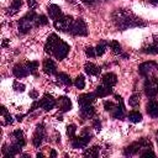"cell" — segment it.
<instances>
[{"label":"cell","instance_id":"cell-1","mask_svg":"<svg viewBox=\"0 0 158 158\" xmlns=\"http://www.w3.org/2000/svg\"><path fill=\"white\" fill-rule=\"evenodd\" d=\"M112 22L120 31H125L128 28H135V27H143L146 26V22L137 17L135 14L126 9H116L111 14Z\"/></svg>","mask_w":158,"mask_h":158},{"label":"cell","instance_id":"cell-2","mask_svg":"<svg viewBox=\"0 0 158 158\" xmlns=\"http://www.w3.org/2000/svg\"><path fill=\"white\" fill-rule=\"evenodd\" d=\"M37 14L32 10L27 12L20 21H19V32L21 33H27L30 30H32L33 26H36V20H37Z\"/></svg>","mask_w":158,"mask_h":158},{"label":"cell","instance_id":"cell-3","mask_svg":"<svg viewBox=\"0 0 158 158\" xmlns=\"http://www.w3.org/2000/svg\"><path fill=\"white\" fill-rule=\"evenodd\" d=\"M138 72L142 77L147 78H153L156 77V74L158 73V63H156L154 60H148L144 62L142 64H139L138 67Z\"/></svg>","mask_w":158,"mask_h":158},{"label":"cell","instance_id":"cell-4","mask_svg":"<svg viewBox=\"0 0 158 158\" xmlns=\"http://www.w3.org/2000/svg\"><path fill=\"white\" fill-rule=\"evenodd\" d=\"M69 49H70L69 44H68L67 42H64L63 40L59 38V40L57 41V43L54 44V47H53L52 56H54L58 60H62V59H64V58L67 57V54L69 53Z\"/></svg>","mask_w":158,"mask_h":158},{"label":"cell","instance_id":"cell-5","mask_svg":"<svg viewBox=\"0 0 158 158\" xmlns=\"http://www.w3.org/2000/svg\"><path fill=\"white\" fill-rule=\"evenodd\" d=\"M69 32L73 36H86L88 35V28H86V23L83 19H77L73 20L72 26L69 28Z\"/></svg>","mask_w":158,"mask_h":158},{"label":"cell","instance_id":"cell-6","mask_svg":"<svg viewBox=\"0 0 158 158\" xmlns=\"http://www.w3.org/2000/svg\"><path fill=\"white\" fill-rule=\"evenodd\" d=\"M144 94L148 98H156L158 95V79L156 77L146 79V81H144Z\"/></svg>","mask_w":158,"mask_h":158},{"label":"cell","instance_id":"cell-7","mask_svg":"<svg viewBox=\"0 0 158 158\" xmlns=\"http://www.w3.org/2000/svg\"><path fill=\"white\" fill-rule=\"evenodd\" d=\"M91 139V135L88 133L86 131L83 132L81 136H74L72 137V147L73 148H85L88 146V143Z\"/></svg>","mask_w":158,"mask_h":158},{"label":"cell","instance_id":"cell-8","mask_svg":"<svg viewBox=\"0 0 158 158\" xmlns=\"http://www.w3.org/2000/svg\"><path fill=\"white\" fill-rule=\"evenodd\" d=\"M72 22H73V17L72 16L63 15L62 17H59L58 20L54 21V27H56V30H58L60 32H69Z\"/></svg>","mask_w":158,"mask_h":158},{"label":"cell","instance_id":"cell-9","mask_svg":"<svg viewBox=\"0 0 158 158\" xmlns=\"http://www.w3.org/2000/svg\"><path fill=\"white\" fill-rule=\"evenodd\" d=\"M37 104H38V107H42V109H44L46 111H49V110H52V109L57 105V101H56V99H54L52 95L44 94V95L42 96V99L37 101Z\"/></svg>","mask_w":158,"mask_h":158},{"label":"cell","instance_id":"cell-10","mask_svg":"<svg viewBox=\"0 0 158 158\" xmlns=\"http://www.w3.org/2000/svg\"><path fill=\"white\" fill-rule=\"evenodd\" d=\"M115 99L117 100V106L115 107V110L111 112L114 118L117 120H123L125 118V104H123V99L120 95H115Z\"/></svg>","mask_w":158,"mask_h":158},{"label":"cell","instance_id":"cell-11","mask_svg":"<svg viewBox=\"0 0 158 158\" xmlns=\"http://www.w3.org/2000/svg\"><path fill=\"white\" fill-rule=\"evenodd\" d=\"M44 137H46L44 127H43V125H38V126L36 127V131H35L33 137H32V143H33V146H35V147H40V146L42 144Z\"/></svg>","mask_w":158,"mask_h":158},{"label":"cell","instance_id":"cell-12","mask_svg":"<svg viewBox=\"0 0 158 158\" xmlns=\"http://www.w3.org/2000/svg\"><path fill=\"white\" fill-rule=\"evenodd\" d=\"M96 99V94H93V93H88V94H81L78 96V104L80 107L83 106H89L91 105Z\"/></svg>","mask_w":158,"mask_h":158},{"label":"cell","instance_id":"cell-13","mask_svg":"<svg viewBox=\"0 0 158 158\" xmlns=\"http://www.w3.org/2000/svg\"><path fill=\"white\" fill-rule=\"evenodd\" d=\"M11 138H12V142L11 143H14V144H16V146H19V147H23L25 146V143H26V141H25V135H23V132L21 131V130H15L14 132H12V135H11Z\"/></svg>","mask_w":158,"mask_h":158},{"label":"cell","instance_id":"cell-14","mask_svg":"<svg viewBox=\"0 0 158 158\" xmlns=\"http://www.w3.org/2000/svg\"><path fill=\"white\" fill-rule=\"evenodd\" d=\"M47 11H48V15H49V17L52 19V20H58L59 17H62L63 16V12H62V9L58 6V5H56V4H51L48 7H47Z\"/></svg>","mask_w":158,"mask_h":158},{"label":"cell","instance_id":"cell-15","mask_svg":"<svg viewBox=\"0 0 158 158\" xmlns=\"http://www.w3.org/2000/svg\"><path fill=\"white\" fill-rule=\"evenodd\" d=\"M141 151H142V148H141L139 142H133V143H131L130 146H127V147L123 149V154H125L126 157H132V156L139 153Z\"/></svg>","mask_w":158,"mask_h":158},{"label":"cell","instance_id":"cell-16","mask_svg":"<svg viewBox=\"0 0 158 158\" xmlns=\"http://www.w3.org/2000/svg\"><path fill=\"white\" fill-rule=\"evenodd\" d=\"M42 68H43V72H44L46 74H48V75L57 74V67H56L54 62H53L52 59H49V58H47V59L43 60Z\"/></svg>","mask_w":158,"mask_h":158},{"label":"cell","instance_id":"cell-17","mask_svg":"<svg viewBox=\"0 0 158 158\" xmlns=\"http://www.w3.org/2000/svg\"><path fill=\"white\" fill-rule=\"evenodd\" d=\"M12 73H14V75L16 78H25V77H27L30 74V70H28L26 64L25 65L23 64H16L14 67V69H12Z\"/></svg>","mask_w":158,"mask_h":158},{"label":"cell","instance_id":"cell-18","mask_svg":"<svg viewBox=\"0 0 158 158\" xmlns=\"http://www.w3.org/2000/svg\"><path fill=\"white\" fill-rule=\"evenodd\" d=\"M58 40H59V37H58L56 33L49 35V37L47 38L46 44H44V52H46V53H48V54H52L53 47H54V44L57 43V41H58Z\"/></svg>","mask_w":158,"mask_h":158},{"label":"cell","instance_id":"cell-19","mask_svg":"<svg viewBox=\"0 0 158 158\" xmlns=\"http://www.w3.org/2000/svg\"><path fill=\"white\" fill-rule=\"evenodd\" d=\"M146 110H147V114H148L151 117L157 118V117H158V101H157V100H151V101L147 104Z\"/></svg>","mask_w":158,"mask_h":158},{"label":"cell","instance_id":"cell-20","mask_svg":"<svg viewBox=\"0 0 158 158\" xmlns=\"http://www.w3.org/2000/svg\"><path fill=\"white\" fill-rule=\"evenodd\" d=\"M117 83V77L114 73H106L102 75V84L106 86H114Z\"/></svg>","mask_w":158,"mask_h":158},{"label":"cell","instance_id":"cell-21","mask_svg":"<svg viewBox=\"0 0 158 158\" xmlns=\"http://www.w3.org/2000/svg\"><path fill=\"white\" fill-rule=\"evenodd\" d=\"M142 52L147 53V54H158V38L153 40L148 46L143 47Z\"/></svg>","mask_w":158,"mask_h":158},{"label":"cell","instance_id":"cell-22","mask_svg":"<svg viewBox=\"0 0 158 158\" xmlns=\"http://www.w3.org/2000/svg\"><path fill=\"white\" fill-rule=\"evenodd\" d=\"M95 94L96 96L99 98H105V96H109L110 94H112V88L111 86H106V85H99L95 90Z\"/></svg>","mask_w":158,"mask_h":158},{"label":"cell","instance_id":"cell-23","mask_svg":"<svg viewBox=\"0 0 158 158\" xmlns=\"http://www.w3.org/2000/svg\"><path fill=\"white\" fill-rule=\"evenodd\" d=\"M58 104H59V107H60L62 112H67L72 109V101L67 96H60L58 99Z\"/></svg>","mask_w":158,"mask_h":158},{"label":"cell","instance_id":"cell-24","mask_svg":"<svg viewBox=\"0 0 158 158\" xmlns=\"http://www.w3.org/2000/svg\"><path fill=\"white\" fill-rule=\"evenodd\" d=\"M21 6H22V0H12L10 6H9V9H7V15L12 16V15L17 14L20 11Z\"/></svg>","mask_w":158,"mask_h":158},{"label":"cell","instance_id":"cell-25","mask_svg":"<svg viewBox=\"0 0 158 158\" xmlns=\"http://www.w3.org/2000/svg\"><path fill=\"white\" fill-rule=\"evenodd\" d=\"M84 70H85V73L89 74V75H99L100 72H101L100 67H98V65H95V64H93V63H86V64L84 65Z\"/></svg>","mask_w":158,"mask_h":158},{"label":"cell","instance_id":"cell-26","mask_svg":"<svg viewBox=\"0 0 158 158\" xmlns=\"http://www.w3.org/2000/svg\"><path fill=\"white\" fill-rule=\"evenodd\" d=\"M94 115H95V110H94V107L91 105L80 107V116L83 118H91Z\"/></svg>","mask_w":158,"mask_h":158},{"label":"cell","instance_id":"cell-27","mask_svg":"<svg viewBox=\"0 0 158 158\" xmlns=\"http://www.w3.org/2000/svg\"><path fill=\"white\" fill-rule=\"evenodd\" d=\"M1 116H2V118H4V121H2V125H4V126L12 125V122H14L12 116L10 115V112L6 110L5 106H1Z\"/></svg>","mask_w":158,"mask_h":158},{"label":"cell","instance_id":"cell-28","mask_svg":"<svg viewBox=\"0 0 158 158\" xmlns=\"http://www.w3.org/2000/svg\"><path fill=\"white\" fill-rule=\"evenodd\" d=\"M56 75H57V79L62 84H64L65 86H70L72 85V79H70V77L68 74H65V73H57Z\"/></svg>","mask_w":158,"mask_h":158},{"label":"cell","instance_id":"cell-29","mask_svg":"<svg viewBox=\"0 0 158 158\" xmlns=\"http://www.w3.org/2000/svg\"><path fill=\"white\" fill-rule=\"evenodd\" d=\"M109 46V42H106V41H101L96 47H95V53H96V57H100V56H102L104 53H105V51H106V47Z\"/></svg>","mask_w":158,"mask_h":158},{"label":"cell","instance_id":"cell-30","mask_svg":"<svg viewBox=\"0 0 158 158\" xmlns=\"http://www.w3.org/2000/svg\"><path fill=\"white\" fill-rule=\"evenodd\" d=\"M109 46H110V48H111V52L114 53V54H121L122 53V49H121V44L117 42V41H110L109 42Z\"/></svg>","mask_w":158,"mask_h":158},{"label":"cell","instance_id":"cell-31","mask_svg":"<svg viewBox=\"0 0 158 158\" xmlns=\"http://www.w3.org/2000/svg\"><path fill=\"white\" fill-rule=\"evenodd\" d=\"M127 118H128L131 122L137 123V122H141V121H142V115H141V112H138V111H131V112L128 114Z\"/></svg>","mask_w":158,"mask_h":158},{"label":"cell","instance_id":"cell-32","mask_svg":"<svg viewBox=\"0 0 158 158\" xmlns=\"http://www.w3.org/2000/svg\"><path fill=\"white\" fill-rule=\"evenodd\" d=\"M99 152H100V147H99V146H94V147L86 149V151L84 152V156H85V157H94V158H95V157L99 156Z\"/></svg>","mask_w":158,"mask_h":158},{"label":"cell","instance_id":"cell-33","mask_svg":"<svg viewBox=\"0 0 158 158\" xmlns=\"http://www.w3.org/2000/svg\"><path fill=\"white\" fill-rule=\"evenodd\" d=\"M128 104L132 107H137L139 105V94H132L128 99Z\"/></svg>","mask_w":158,"mask_h":158},{"label":"cell","instance_id":"cell-34","mask_svg":"<svg viewBox=\"0 0 158 158\" xmlns=\"http://www.w3.org/2000/svg\"><path fill=\"white\" fill-rule=\"evenodd\" d=\"M26 65H27V68H28V70H30V74H36V72H37V69H38V62H36V60L27 62Z\"/></svg>","mask_w":158,"mask_h":158},{"label":"cell","instance_id":"cell-35","mask_svg":"<svg viewBox=\"0 0 158 158\" xmlns=\"http://www.w3.org/2000/svg\"><path fill=\"white\" fill-rule=\"evenodd\" d=\"M74 85L78 89H84V86H85V79H84V77L83 75H78L75 78V80H74Z\"/></svg>","mask_w":158,"mask_h":158},{"label":"cell","instance_id":"cell-36","mask_svg":"<svg viewBox=\"0 0 158 158\" xmlns=\"http://www.w3.org/2000/svg\"><path fill=\"white\" fill-rule=\"evenodd\" d=\"M139 144H141V148H142V151L143 149H152V143H151V141L148 139V138H141L139 141Z\"/></svg>","mask_w":158,"mask_h":158},{"label":"cell","instance_id":"cell-37","mask_svg":"<svg viewBox=\"0 0 158 158\" xmlns=\"http://www.w3.org/2000/svg\"><path fill=\"white\" fill-rule=\"evenodd\" d=\"M75 132H77V126H75L74 123L67 126V136H68V137H70V138L74 137V136H75Z\"/></svg>","mask_w":158,"mask_h":158},{"label":"cell","instance_id":"cell-38","mask_svg":"<svg viewBox=\"0 0 158 158\" xmlns=\"http://www.w3.org/2000/svg\"><path fill=\"white\" fill-rule=\"evenodd\" d=\"M48 23V20L44 15H38L37 16V20H36V26H44Z\"/></svg>","mask_w":158,"mask_h":158},{"label":"cell","instance_id":"cell-39","mask_svg":"<svg viewBox=\"0 0 158 158\" xmlns=\"http://www.w3.org/2000/svg\"><path fill=\"white\" fill-rule=\"evenodd\" d=\"M116 106H117V105L114 104L112 101H104V107H105V110L109 111V112H112Z\"/></svg>","mask_w":158,"mask_h":158},{"label":"cell","instance_id":"cell-40","mask_svg":"<svg viewBox=\"0 0 158 158\" xmlns=\"http://www.w3.org/2000/svg\"><path fill=\"white\" fill-rule=\"evenodd\" d=\"M139 156L141 157H156L154 152H152L151 149H143L139 152Z\"/></svg>","mask_w":158,"mask_h":158},{"label":"cell","instance_id":"cell-41","mask_svg":"<svg viewBox=\"0 0 158 158\" xmlns=\"http://www.w3.org/2000/svg\"><path fill=\"white\" fill-rule=\"evenodd\" d=\"M85 53H86V56L88 57H90V58H93V57H96V53H95V48H93V47H86L85 48Z\"/></svg>","mask_w":158,"mask_h":158},{"label":"cell","instance_id":"cell-42","mask_svg":"<svg viewBox=\"0 0 158 158\" xmlns=\"http://www.w3.org/2000/svg\"><path fill=\"white\" fill-rule=\"evenodd\" d=\"M14 89H15L16 91H21V93H22V91L25 90V85L21 84V83H19L17 80H15V81H14Z\"/></svg>","mask_w":158,"mask_h":158},{"label":"cell","instance_id":"cell-43","mask_svg":"<svg viewBox=\"0 0 158 158\" xmlns=\"http://www.w3.org/2000/svg\"><path fill=\"white\" fill-rule=\"evenodd\" d=\"M93 127H94L96 131H100V130H101V122H100V120L95 118V120L93 121Z\"/></svg>","mask_w":158,"mask_h":158},{"label":"cell","instance_id":"cell-44","mask_svg":"<svg viewBox=\"0 0 158 158\" xmlns=\"http://www.w3.org/2000/svg\"><path fill=\"white\" fill-rule=\"evenodd\" d=\"M27 4H28V6H30V9H35L36 7V0H27Z\"/></svg>","mask_w":158,"mask_h":158},{"label":"cell","instance_id":"cell-45","mask_svg":"<svg viewBox=\"0 0 158 158\" xmlns=\"http://www.w3.org/2000/svg\"><path fill=\"white\" fill-rule=\"evenodd\" d=\"M81 1H83L84 4H86V5H93L96 0H81Z\"/></svg>","mask_w":158,"mask_h":158},{"label":"cell","instance_id":"cell-46","mask_svg":"<svg viewBox=\"0 0 158 158\" xmlns=\"http://www.w3.org/2000/svg\"><path fill=\"white\" fill-rule=\"evenodd\" d=\"M146 1L151 5H158V0H146Z\"/></svg>","mask_w":158,"mask_h":158},{"label":"cell","instance_id":"cell-47","mask_svg":"<svg viewBox=\"0 0 158 158\" xmlns=\"http://www.w3.org/2000/svg\"><path fill=\"white\" fill-rule=\"evenodd\" d=\"M30 96H31V98H33V99H36V98H37V93L33 90V91H31V93H30Z\"/></svg>","mask_w":158,"mask_h":158},{"label":"cell","instance_id":"cell-48","mask_svg":"<svg viewBox=\"0 0 158 158\" xmlns=\"http://www.w3.org/2000/svg\"><path fill=\"white\" fill-rule=\"evenodd\" d=\"M56 156H57V152H56L54 149H52V151H51V157H56Z\"/></svg>","mask_w":158,"mask_h":158},{"label":"cell","instance_id":"cell-49","mask_svg":"<svg viewBox=\"0 0 158 158\" xmlns=\"http://www.w3.org/2000/svg\"><path fill=\"white\" fill-rule=\"evenodd\" d=\"M22 117L23 115H17V121H22Z\"/></svg>","mask_w":158,"mask_h":158},{"label":"cell","instance_id":"cell-50","mask_svg":"<svg viewBox=\"0 0 158 158\" xmlns=\"http://www.w3.org/2000/svg\"><path fill=\"white\" fill-rule=\"evenodd\" d=\"M37 157H38V158H42V157H43V154H42V153H37Z\"/></svg>","mask_w":158,"mask_h":158},{"label":"cell","instance_id":"cell-51","mask_svg":"<svg viewBox=\"0 0 158 158\" xmlns=\"http://www.w3.org/2000/svg\"><path fill=\"white\" fill-rule=\"evenodd\" d=\"M68 2H72V4H75V0H67Z\"/></svg>","mask_w":158,"mask_h":158},{"label":"cell","instance_id":"cell-52","mask_svg":"<svg viewBox=\"0 0 158 158\" xmlns=\"http://www.w3.org/2000/svg\"><path fill=\"white\" fill-rule=\"evenodd\" d=\"M157 143H158V132H157Z\"/></svg>","mask_w":158,"mask_h":158}]
</instances>
